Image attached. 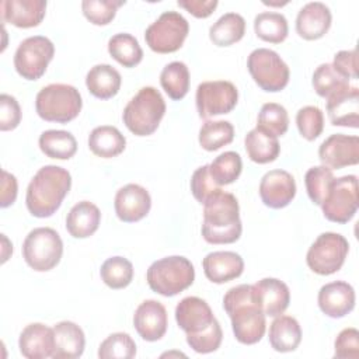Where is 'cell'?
<instances>
[{
	"instance_id": "6da1fadb",
	"label": "cell",
	"mask_w": 359,
	"mask_h": 359,
	"mask_svg": "<svg viewBox=\"0 0 359 359\" xmlns=\"http://www.w3.org/2000/svg\"><path fill=\"white\" fill-rule=\"evenodd\" d=\"M223 307L231 320L236 339L244 345H254L265 334V314L254 300L251 285H238L227 290Z\"/></svg>"
},
{
	"instance_id": "7a4b0ae2",
	"label": "cell",
	"mask_w": 359,
	"mask_h": 359,
	"mask_svg": "<svg viewBox=\"0 0 359 359\" xmlns=\"http://www.w3.org/2000/svg\"><path fill=\"white\" fill-rule=\"evenodd\" d=\"M72 187V175L59 165H43L28 184L25 205L35 217H49L62 205Z\"/></svg>"
},
{
	"instance_id": "3957f363",
	"label": "cell",
	"mask_w": 359,
	"mask_h": 359,
	"mask_svg": "<svg viewBox=\"0 0 359 359\" xmlns=\"http://www.w3.org/2000/svg\"><path fill=\"white\" fill-rule=\"evenodd\" d=\"M240 206L237 198L219 189L203 203L202 236L209 244H231L241 236Z\"/></svg>"
},
{
	"instance_id": "277c9868",
	"label": "cell",
	"mask_w": 359,
	"mask_h": 359,
	"mask_svg": "<svg viewBox=\"0 0 359 359\" xmlns=\"http://www.w3.org/2000/svg\"><path fill=\"white\" fill-rule=\"evenodd\" d=\"M165 114V101L161 93L150 86L142 87L126 104L122 119L136 136H149L157 130Z\"/></svg>"
},
{
	"instance_id": "5b68a950",
	"label": "cell",
	"mask_w": 359,
	"mask_h": 359,
	"mask_svg": "<svg viewBox=\"0 0 359 359\" xmlns=\"http://www.w3.org/2000/svg\"><path fill=\"white\" fill-rule=\"evenodd\" d=\"M146 279L153 292L171 297L194 283L195 269L188 258L171 255L154 261L147 269Z\"/></svg>"
},
{
	"instance_id": "8992f818",
	"label": "cell",
	"mask_w": 359,
	"mask_h": 359,
	"mask_svg": "<svg viewBox=\"0 0 359 359\" xmlns=\"http://www.w3.org/2000/svg\"><path fill=\"white\" fill-rule=\"evenodd\" d=\"M83 100L74 86L53 83L42 87L35 98L36 114L48 122L67 123L81 111Z\"/></svg>"
},
{
	"instance_id": "52a82bcc",
	"label": "cell",
	"mask_w": 359,
	"mask_h": 359,
	"mask_svg": "<svg viewBox=\"0 0 359 359\" xmlns=\"http://www.w3.org/2000/svg\"><path fill=\"white\" fill-rule=\"evenodd\" d=\"M63 254V241L59 233L50 227L31 230L22 243V257L29 268L46 272L55 268Z\"/></svg>"
},
{
	"instance_id": "ba28073f",
	"label": "cell",
	"mask_w": 359,
	"mask_h": 359,
	"mask_svg": "<svg viewBox=\"0 0 359 359\" xmlns=\"http://www.w3.org/2000/svg\"><path fill=\"white\" fill-rule=\"evenodd\" d=\"M247 67L254 81L264 91L276 93L283 90L290 77L289 66L272 49L257 48L247 59Z\"/></svg>"
},
{
	"instance_id": "9c48e42d",
	"label": "cell",
	"mask_w": 359,
	"mask_h": 359,
	"mask_svg": "<svg viewBox=\"0 0 359 359\" xmlns=\"http://www.w3.org/2000/svg\"><path fill=\"white\" fill-rule=\"evenodd\" d=\"M349 251L348 240L339 233H321L310 245L306 262L318 275H331L341 269Z\"/></svg>"
},
{
	"instance_id": "30bf717a",
	"label": "cell",
	"mask_w": 359,
	"mask_h": 359,
	"mask_svg": "<svg viewBox=\"0 0 359 359\" xmlns=\"http://www.w3.org/2000/svg\"><path fill=\"white\" fill-rule=\"evenodd\" d=\"M189 32L187 18L178 11H164L144 32L149 48L157 53H171L178 50Z\"/></svg>"
},
{
	"instance_id": "8fae6325",
	"label": "cell",
	"mask_w": 359,
	"mask_h": 359,
	"mask_svg": "<svg viewBox=\"0 0 359 359\" xmlns=\"http://www.w3.org/2000/svg\"><path fill=\"white\" fill-rule=\"evenodd\" d=\"M53 55L55 45L49 38L43 35L28 36L14 53V67L22 79L38 80L45 74Z\"/></svg>"
},
{
	"instance_id": "7c38bea8",
	"label": "cell",
	"mask_w": 359,
	"mask_h": 359,
	"mask_svg": "<svg viewBox=\"0 0 359 359\" xmlns=\"http://www.w3.org/2000/svg\"><path fill=\"white\" fill-rule=\"evenodd\" d=\"M358 205V178L351 174L334 178L321 209L325 219L342 224L355 216Z\"/></svg>"
},
{
	"instance_id": "4fadbf2b",
	"label": "cell",
	"mask_w": 359,
	"mask_h": 359,
	"mask_svg": "<svg viewBox=\"0 0 359 359\" xmlns=\"http://www.w3.org/2000/svg\"><path fill=\"white\" fill-rule=\"evenodd\" d=\"M237 100L238 90L227 80L203 81L196 87V109L203 119L229 114L237 105Z\"/></svg>"
},
{
	"instance_id": "5bb4252c",
	"label": "cell",
	"mask_w": 359,
	"mask_h": 359,
	"mask_svg": "<svg viewBox=\"0 0 359 359\" xmlns=\"http://www.w3.org/2000/svg\"><path fill=\"white\" fill-rule=\"evenodd\" d=\"M318 157L323 165L339 170L359 163V137L355 135L334 133L318 147Z\"/></svg>"
},
{
	"instance_id": "9a60e30c",
	"label": "cell",
	"mask_w": 359,
	"mask_h": 359,
	"mask_svg": "<svg viewBox=\"0 0 359 359\" xmlns=\"http://www.w3.org/2000/svg\"><path fill=\"white\" fill-rule=\"evenodd\" d=\"M296 195V181L286 170H271L259 182V196L265 206L280 209L287 206Z\"/></svg>"
},
{
	"instance_id": "2e32d148",
	"label": "cell",
	"mask_w": 359,
	"mask_h": 359,
	"mask_svg": "<svg viewBox=\"0 0 359 359\" xmlns=\"http://www.w3.org/2000/svg\"><path fill=\"white\" fill-rule=\"evenodd\" d=\"M116 216L125 223L142 220L151 208L149 191L139 184H126L118 189L114 201Z\"/></svg>"
},
{
	"instance_id": "e0dca14e",
	"label": "cell",
	"mask_w": 359,
	"mask_h": 359,
	"mask_svg": "<svg viewBox=\"0 0 359 359\" xmlns=\"http://www.w3.org/2000/svg\"><path fill=\"white\" fill-rule=\"evenodd\" d=\"M133 325L144 341L154 342L161 339L168 325L165 307L153 299L142 302L135 310Z\"/></svg>"
},
{
	"instance_id": "ac0fdd59",
	"label": "cell",
	"mask_w": 359,
	"mask_h": 359,
	"mask_svg": "<svg viewBox=\"0 0 359 359\" xmlns=\"http://www.w3.org/2000/svg\"><path fill=\"white\" fill-rule=\"evenodd\" d=\"M252 286L254 300L265 316L283 314L290 303V292L285 282L276 278H264Z\"/></svg>"
},
{
	"instance_id": "d6986e66",
	"label": "cell",
	"mask_w": 359,
	"mask_h": 359,
	"mask_svg": "<svg viewBox=\"0 0 359 359\" xmlns=\"http://www.w3.org/2000/svg\"><path fill=\"white\" fill-rule=\"evenodd\" d=\"M320 310L331 317L341 318L349 314L355 307V290L344 280H335L325 283L318 290L317 296Z\"/></svg>"
},
{
	"instance_id": "ffe728a7",
	"label": "cell",
	"mask_w": 359,
	"mask_h": 359,
	"mask_svg": "<svg viewBox=\"0 0 359 359\" xmlns=\"http://www.w3.org/2000/svg\"><path fill=\"white\" fill-rule=\"evenodd\" d=\"M210 306L201 297L187 296L175 307V321L185 334H198L215 321Z\"/></svg>"
},
{
	"instance_id": "44dd1931",
	"label": "cell",
	"mask_w": 359,
	"mask_h": 359,
	"mask_svg": "<svg viewBox=\"0 0 359 359\" xmlns=\"http://www.w3.org/2000/svg\"><path fill=\"white\" fill-rule=\"evenodd\" d=\"M327 114L334 126H359V88L348 86L327 98Z\"/></svg>"
},
{
	"instance_id": "7402d4cb",
	"label": "cell",
	"mask_w": 359,
	"mask_h": 359,
	"mask_svg": "<svg viewBox=\"0 0 359 359\" xmlns=\"http://www.w3.org/2000/svg\"><path fill=\"white\" fill-rule=\"evenodd\" d=\"M46 13L45 0H4L0 4L3 22L18 28H32L41 24Z\"/></svg>"
},
{
	"instance_id": "603a6c76",
	"label": "cell",
	"mask_w": 359,
	"mask_h": 359,
	"mask_svg": "<svg viewBox=\"0 0 359 359\" xmlns=\"http://www.w3.org/2000/svg\"><path fill=\"white\" fill-rule=\"evenodd\" d=\"M332 15L321 1H310L304 4L296 17V31L307 41H314L327 34L331 27Z\"/></svg>"
},
{
	"instance_id": "cb8c5ba5",
	"label": "cell",
	"mask_w": 359,
	"mask_h": 359,
	"mask_svg": "<svg viewBox=\"0 0 359 359\" xmlns=\"http://www.w3.org/2000/svg\"><path fill=\"white\" fill-rule=\"evenodd\" d=\"M18 348L27 359H43L49 358L55 349L53 328L42 323L28 324L20 334Z\"/></svg>"
},
{
	"instance_id": "d4e9b609",
	"label": "cell",
	"mask_w": 359,
	"mask_h": 359,
	"mask_svg": "<svg viewBox=\"0 0 359 359\" xmlns=\"http://www.w3.org/2000/svg\"><path fill=\"white\" fill-rule=\"evenodd\" d=\"M205 276L213 283H226L238 278L244 271V261L234 251H213L202 261Z\"/></svg>"
},
{
	"instance_id": "484cf974",
	"label": "cell",
	"mask_w": 359,
	"mask_h": 359,
	"mask_svg": "<svg viewBox=\"0 0 359 359\" xmlns=\"http://www.w3.org/2000/svg\"><path fill=\"white\" fill-rule=\"evenodd\" d=\"M55 359H76L84 352L86 337L83 330L73 321H60L53 327Z\"/></svg>"
},
{
	"instance_id": "4316f807",
	"label": "cell",
	"mask_w": 359,
	"mask_h": 359,
	"mask_svg": "<svg viewBox=\"0 0 359 359\" xmlns=\"http://www.w3.org/2000/svg\"><path fill=\"white\" fill-rule=\"evenodd\" d=\"M101 222V212L97 205L88 201L77 202L66 216V229L74 238L93 236Z\"/></svg>"
},
{
	"instance_id": "83f0119b",
	"label": "cell",
	"mask_w": 359,
	"mask_h": 359,
	"mask_svg": "<svg viewBox=\"0 0 359 359\" xmlns=\"http://www.w3.org/2000/svg\"><path fill=\"white\" fill-rule=\"evenodd\" d=\"M269 344L276 352H292L302 341V328L292 316H276L269 325Z\"/></svg>"
},
{
	"instance_id": "f1b7e54d",
	"label": "cell",
	"mask_w": 359,
	"mask_h": 359,
	"mask_svg": "<svg viewBox=\"0 0 359 359\" xmlns=\"http://www.w3.org/2000/svg\"><path fill=\"white\" fill-rule=\"evenodd\" d=\"M121 83L122 77L119 72L107 63L93 66L86 76V86L88 91L100 100H108L116 95L121 88Z\"/></svg>"
},
{
	"instance_id": "f546056e",
	"label": "cell",
	"mask_w": 359,
	"mask_h": 359,
	"mask_svg": "<svg viewBox=\"0 0 359 359\" xmlns=\"http://www.w3.org/2000/svg\"><path fill=\"white\" fill-rule=\"evenodd\" d=\"M90 150L102 158H111L121 154L126 147V137L121 130L111 125H101L88 135Z\"/></svg>"
},
{
	"instance_id": "4dcf8cb0",
	"label": "cell",
	"mask_w": 359,
	"mask_h": 359,
	"mask_svg": "<svg viewBox=\"0 0 359 359\" xmlns=\"http://www.w3.org/2000/svg\"><path fill=\"white\" fill-rule=\"evenodd\" d=\"M244 147L250 160L258 164L275 161L280 153L278 137L271 136L258 128L251 129L245 135Z\"/></svg>"
},
{
	"instance_id": "1f68e13d",
	"label": "cell",
	"mask_w": 359,
	"mask_h": 359,
	"mask_svg": "<svg viewBox=\"0 0 359 359\" xmlns=\"http://www.w3.org/2000/svg\"><path fill=\"white\" fill-rule=\"evenodd\" d=\"M245 34V20L238 13L220 15L209 28V38L217 46H230L238 42Z\"/></svg>"
},
{
	"instance_id": "d6a6232c",
	"label": "cell",
	"mask_w": 359,
	"mask_h": 359,
	"mask_svg": "<svg viewBox=\"0 0 359 359\" xmlns=\"http://www.w3.org/2000/svg\"><path fill=\"white\" fill-rule=\"evenodd\" d=\"M38 143L42 153L50 158L69 160L77 151V140L67 130H45L41 133Z\"/></svg>"
},
{
	"instance_id": "836d02e7",
	"label": "cell",
	"mask_w": 359,
	"mask_h": 359,
	"mask_svg": "<svg viewBox=\"0 0 359 359\" xmlns=\"http://www.w3.org/2000/svg\"><path fill=\"white\" fill-rule=\"evenodd\" d=\"M254 31L257 36L265 42L280 43L287 36L289 25L282 13L262 11L254 18Z\"/></svg>"
},
{
	"instance_id": "e575fe53",
	"label": "cell",
	"mask_w": 359,
	"mask_h": 359,
	"mask_svg": "<svg viewBox=\"0 0 359 359\" xmlns=\"http://www.w3.org/2000/svg\"><path fill=\"white\" fill-rule=\"evenodd\" d=\"M108 52L123 67H135L143 59L139 41L128 32L112 35L108 41Z\"/></svg>"
},
{
	"instance_id": "d590c367",
	"label": "cell",
	"mask_w": 359,
	"mask_h": 359,
	"mask_svg": "<svg viewBox=\"0 0 359 359\" xmlns=\"http://www.w3.org/2000/svg\"><path fill=\"white\" fill-rule=\"evenodd\" d=\"M160 84L171 100H182L189 90V70L184 62L165 65L160 73Z\"/></svg>"
},
{
	"instance_id": "8d00e7d4",
	"label": "cell",
	"mask_w": 359,
	"mask_h": 359,
	"mask_svg": "<svg viewBox=\"0 0 359 359\" xmlns=\"http://www.w3.org/2000/svg\"><path fill=\"white\" fill-rule=\"evenodd\" d=\"M234 126L229 121H206L199 129V144L208 151L219 150L233 142Z\"/></svg>"
},
{
	"instance_id": "74e56055",
	"label": "cell",
	"mask_w": 359,
	"mask_h": 359,
	"mask_svg": "<svg viewBox=\"0 0 359 359\" xmlns=\"http://www.w3.org/2000/svg\"><path fill=\"white\" fill-rule=\"evenodd\" d=\"M100 275L108 287L123 289L133 279V265L128 258L111 257L102 262Z\"/></svg>"
},
{
	"instance_id": "f35d334b",
	"label": "cell",
	"mask_w": 359,
	"mask_h": 359,
	"mask_svg": "<svg viewBox=\"0 0 359 359\" xmlns=\"http://www.w3.org/2000/svg\"><path fill=\"white\" fill-rule=\"evenodd\" d=\"M257 128L271 136H282L289 128V115L283 105L266 102L261 107L257 118Z\"/></svg>"
},
{
	"instance_id": "ab89813d",
	"label": "cell",
	"mask_w": 359,
	"mask_h": 359,
	"mask_svg": "<svg viewBox=\"0 0 359 359\" xmlns=\"http://www.w3.org/2000/svg\"><path fill=\"white\" fill-rule=\"evenodd\" d=\"M241 170L243 161L236 151H224L209 164V172L219 187L233 184L240 177Z\"/></svg>"
},
{
	"instance_id": "60d3db41",
	"label": "cell",
	"mask_w": 359,
	"mask_h": 359,
	"mask_svg": "<svg viewBox=\"0 0 359 359\" xmlns=\"http://www.w3.org/2000/svg\"><path fill=\"white\" fill-rule=\"evenodd\" d=\"M313 87L320 97L328 98L349 86V80L342 77L331 63H321L313 73Z\"/></svg>"
},
{
	"instance_id": "b9f144b4",
	"label": "cell",
	"mask_w": 359,
	"mask_h": 359,
	"mask_svg": "<svg viewBox=\"0 0 359 359\" xmlns=\"http://www.w3.org/2000/svg\"><path fill=\"white\" fill-rule=\"evenodd\" d=\"M332 181H334L332 170L325 165H314L307 170L304 175V184H306L307 195L313 203L321 206L323 201L325 199L330 191Z\"/></svg>"
},
{
	"instance_id": "7bdbcfd3",
	"label": "cell",
	"mask_w": 359,
	"mask_h": 359,
	"mask_svg": "<svg viewBox=\"0 0 359 359\" xmlns=\"http://www.w3.org/2000/svg\"><path fill=\"white\" fill-rule=\"evenodd\" d=\"M136 355V344L126 332L108 335L98 348L100 359H132Z\"/></svg>"
},
{
	"instance_id": "ee69618b",
	"label": "cell",
	"mask_w": 359,
	"mask_h": 359,
	"mask_svg": "<svg viewBox=\"0 0 359 359\" xmlns=\"http://www.w3.org/2000/svg\"><path fill=\"white\" fill-rule=\"evenodd\" d=\"M122 4H125V0H83L81 10L94 25H107L114 20L118 7Z\"/></svg>"
},
{
	"instance_id": "f6af8a7d",
	"label": "cell",
	"mask_w": 359,
	"mask_h": 359,
	"mask_svg": "<svg viewBox=\"0 0 359 359\" xmlns=\"http://www.w3.org/2000/svg\"><path fill=\"white\" fill-rule=\"evenodd\" d=\"M296 125L299 133L306 140L317 139L324 129V115L323 111L316 105H306L300 108L296 114Z\"/></svg>"
},
{
	"instance_id": "bcb514c9",
	"label": "cell",
	"mask_w": 359,
	"mask_h": 359,
	"mask_svg": "<svg viewBox=\"0 0 359 359\" xmlns=\"http://www.w3.org/2000/svg\"><path fill=\"white\" fill-rule=\"evenodd\" d=\"M223 339V331L217 320H215L206 330L198 334H187L188 345L198 353H210L217 351Z\"/></svg>"
},
{
	"instance_id": "7dc6e473",
	"label": "cell",
	"mask_w": 359,
	"mask_h": 359,
	"mask_svg": "<svg viewBox=\"0 0 359 359\" xmlns=\"http://www.w3.org/2000/svg\"><path fill=\"white\" fill-rule=\"evenodd\" d=\"M220 187L213 181L209 172V164L196 168L191 177V192L199 203H205L209 196L217 192Z\"/></svg>"
},
{
	"instance_id": "c3c4849f",
	"label": "cell",
	"mask_w": 359,
	"mask_h": 359,
	"mask_svg": "<svg viewBox=\"0 0 359 359\" xmlns=\"http://www.w3.org/2000/svg\"><path fill=\"white\" fill-rule=\"evenodd\" d=\"M334 356L338 359L359 358V331L353 327L344 328L335 338Z\"/></svg>"
},
{
	"instance_id": "681fc988",
	"label": "cell",
	"mask_w": 359,
	"mask_h": 359,
	"mask_svg": "<svg viewBox=\"0 0 359 359\" xmlns=\"http://www.w3.org/2000/svg\"><path fill=\"white\" fill-rule=\"evenodd\" d=\"M21 122V108L18 101L10 94L0 95V130H13Z\"/></svg>"
},
{
	"instance_id": "f907efd6",
	"label": "cell",
	"mask_w": 359,
	"mask_h": 359,
	"mask_svg": "<svg viewBox=\"0 0 359 359\" xmlns=\"http://www.w3.org/2000/svg\"><path fill=\"white\" fill-rule=\"evenodd\" d=\"M334 69L346 80L358 77V63H356V49L339 50L334 56L331 63Z\"/></svg>"
},
{
	"instance_id": "816d5d0a",
	"label": "cell",
	"mask_w": 359,
	"mask_h": 359,
	"mask_svg": "<svg viewBox=\"0 0 359 359\" xmlns=\"http://www.w3.org/2000/svg\"><path fill=\"white\" fill-rule=\"evenodd\" d=\"M177 4L196 18L209 17L217 7V0H178Z\"/></svg>"
},
{
	"instance_id": "f5cc1de1",
	"label": "cell",
	"mask_w": 359,
	"mask_h": 359,
	"mask_svg": "<svg viewBox=\"0 0 359 359\" xmlns=\"http://www.w3.org/2000/svg\"><path fill=\"white\" fill-rule=\"evenodd\" d=\"M18 191L17 178L6 170H1V196H0V206L8 208L15 202Z\"/></svg>"
}]
</instances>
